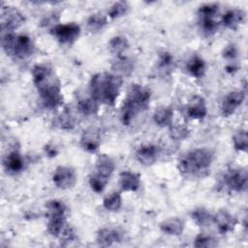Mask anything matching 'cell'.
<instances>
[{
  "mask_svg": "<svg viewBox=\"0 0 248 248\" xmlns=\"http://www.w3.org/2000/svg\"><path fill=\"white\" fill-rule=\"evenodd\" d=\"M32 79L45 108L52 109L62 103L61 82L50 66L35 65L32 69Z\"/></svg>",
  "mask_w": 248,
  "mask_h": 248,
  "instance_id": "obj_1",
  "label": "cell"
},
{
  "mask_svg": "<svg viewBox=\"0 0 248 248\" xmlns=\"http://www.w3.org/2000/svg\"><path fill=\"white\" fill-rule=\"evenodd\" d=\"M214 152L206 147H199L185 153L178 161L177 169L185 179H202L210 173Z\"/></svg>",
  "mask_w": 248,
  "mask_h": 248,
  "instance_id": "obj_2",
  "label": "cell"
},
{
  "mask_svg": "<svg viewBox=\"0 0 248 248\" xmlns=\"http://www.w3.org/2000/svg\"><path fill=\"white\" fill-rule=\"evenodd\" d=\"M123 83L122 77L109 73L95 74L90 80L91 97L100 104L113 106Z\"/></svg>",
  "mask_w": 248,
  "mask_h": 248,
  "instance_id": "obj_3",
  "label": "cell"
},
{
  "mask_svg": "<svg viewBox=\"0 0 248 248\" xmlns=\"http://www.w3.org/2000/svg\"><path fill=\"white\" fill-rule=\"evenodd\" d=\"M150 98L151 91L148 87L139 83L131 84L121 107L120 116L123 125H130L139 113L146 110L149 107Z\"/></svg>",
  "mask_w": 248,
  "mask_h": 248,
  "instance_id": "obj_4",
  "label": "cell"
},
{
  "mask_svg": "<svg viewBox=\"0 0 248 248\" xmlns=\"http://www.w3.org/2000/svg\"><path fill=\"white\" fill-rule=\"evenodd\" d=\"M1 45L6 54L16 60L28 58L33 54L35 48L29 36L24 34L16 35L14 32L1 33Z\"/></svg>",
  "mask_w": 248,
  "mask_h": 248,
  "instance_id": "obj_5",
  "label": "cell"
},
{
  "mask_svg": "<svg viewBox=\"0 0 248 248\" xmlns=\"http://www.w3.org/2000/svg\"><path fill=\"white\" fill-rule=\"evenodd\" d=\"M219 14V5L217 3H206L200 6L198 10V23L200 30L205 36H212L219 28V22L216 16Z\"/></svg>",
  "mask_w": 248,
  "mask_h": 248,
  "instance_id": "obj_6",
  "label": "cell"
},
{
  "mask_svg": "<svg viewBox=\"0 0 248 248\" xmlns=\"http://www.w3.org/2000/svg\"><path fill=\"white\" fill-rule=\"evenodd\" d=\"M223 185L231 192L242 193L247 189L248 177L244 168H230L222 178Z\"/></svg>",
  "mask_w": 248,
  "mask_h": 248,
  "instance_id": "obj_7",
  "label": "cell"
},
{
  "mask_svg": "<svg viewBox=\"0 0 248 248\" xmlns=\"http://www.w3.org/2000/svg\"><path fill=\"white\" fill-rule=\"evenodd\" d=\"M50 33L62 45H72L80 35V27L76 22L55 24L50 29Z\"/></svg>",
  "mask_w": 248,
  "mask_h": 248,
  "instance_id": "obj_8",
  "label": "cell"
},
{
  "mask_svg": "<svg viewBox=\"0 0 248 248\" xmlns=\"http://www.w3.org/2000/svg\"><path fill=\"white\" fill-rule=\"evenodd\" d=\"M25 21L24 16L13 6H3L1 10V33L14 32Z\"/></svg>",
  "mask_w": 248,
  "mask_h": 248,
  "instance_id": "obj_9",
  "label": "cell"
},
{
  "mask_svg": "<svg viewBox=\"0 0 248 248\" xmlns=\"http://www.w3.org/2000/svg\"><path fill=\"white\" fill-rule=\"evenodd\" d=\"M52 182L58 189L73 188L77 183V172L72 167L58 166L52 174Z\"/></svg>",
  "mask_w": 248,
  "mask_h": 248,
  "instance_id": "obj_10",
  "label": "cell"
},
{
  "mask_svg": "<svg viewBox=\"0 0 248 248\" xmlns=\"http://www.w3.org/2000/svg\"><path fill=\"white\" fill-rule=\"evenodd\" d=\"M245 98V93L242 90H232L229 92L223 99L220 111L224 117H230L241 106Z\"/></svg>",
  "mask_w": 248,
  "mask_h": 248,
  "instance_id": "obj_11",
  "label": "cell"
},
{
  "mask_svg": "<svg viewBox=\"0 0 248 248\" xmlns=\"http://www.w3.org/2000/svg\"><path fill=\"white\" fill-rule=\"evenodd\" d=\"M213 223L222 234H226L232 232L235 229L238 220L228 210L220 209L215 213V215H213Z\"/></svg>",
  "mask_w": 248,
  "mask_h": 248,
  "instance_id": "obj_12",
  "label": "cell"
},
{
  "mask_svg": "<svg viewBox=\"0 0 248 248\" xmlns=\"http://www.w3.org/2000/svg\"><path fill=\"white\" fill-rule=\"evenodd\" d=\"M159 154H160L159 146H157L156 144L148 143V144H142L137 149L136 158L140 165L144 167H149L157 161Z\"/></svg>",
  "mask_w": 248,
  "mask_h": 248,
  "instance_id": "obj_13",
  "label": "cell"
},
{
  "mask_svg": "<svg viewBox=\"0 0 248 248\" xmlns=\"http://www.w3.org/2000/svg\"><path fill=\"white\" fill-rule=\"evenodd\" d=\"M80 145L87 152H96L101 145V134L96 127H89L80 137Z\"/></svg>",
  "mask_w": 248,
  "mask_h": 248,
  "instance_id": "obj_14",
  "label": "cell"
},
{
  "mask_svg": "<svg viewBox=\"0 0 248 248\" xmlns=\"http://www.w3.org/2000/svg\"><path fill=\"white\" fill-rule=\"evenodd\" d=\"M206 114L207 107L204 99L201 96L192 97L186 108V115L193 120H202Z\"/></svg>",
  "mask_w": 248,
  "mask_h": 248,
  "instance_id": "obj_15",
  "label": "cell"
},
{
  "mask_svg": "<svg viewBox=\"0 0 248 248\" xmlns=\"http://www.w3.org/2000/svg\"><path fill=\"white\" fill-rule=\"evenodd\" d=\"M3 166L10 174H17L24 170V159L17 150L7 153L3 159Z\"/></svg>",
  "mask_w": 248,
  "mask_h": 248,
  "instance_id": "obj_16",
  "label": "cell"
},
{
  "mask_svg": "<svg viewBox=\"0 0 248 248\" xmlns=\"http://www.w3.org/2000/svg\"><path fill=\"white\" fill-rule=\"evenodd\" d=\"M123 239V233L114 228H102L97 232L96 240L104 247L111 246L115 243L120 242Z\"/></svg>",
  "mask_w": 248,
  "mask_h": 248,
  "instance_id": "obj_17",
  "label": "cell"
},
{
  "mask_svg": "<svg viewBox=\"0 0 248 248\" xmlns=\"http://www.w3.org/2000/svg\"><path fill=\"white\" fill-rule=\"evenodd\" d=\"M114 170H115V163L113 159L107 154H102L96 160L93 173L102 178L109 180Z\"/></svg>",
  "mask_w": 248,
  "mask_h": 248,
  "instance_id": "obj_18",
  "label": "cell"
},
{
  "mask_svg": "<svg viewBox=\"0 0 248 248\" xmlns=\"http://www.w3.org/2000/svg\"><path fill=\"white\" fill-rule=\"evenodd\" d=\"M246 19V14L241 9H231L228 10L222 16V23L224 26L231 30H236Z\"/></svg>",
  "mask_w": 248,
  "mask_h": 248,
  "instance_id": "obj_19",
  "label": "cell"
},
{
  "mask_svg": "<svg viewBox=\"0 0 248 248\" xmlns=\"http://www.w3.org/2000/svg\"><path fill=\"white\" fill-rule=\"evenodd\" d=\"M119 184L124 192H135L140 185V175L134 171L124 170L119 174Z\"/></svg>",
  "mask_w": 248,
  "mask_h": 248,
  "instance_id": "obj_20",
  "label": "cell"
},
{
  "mask_svg": "<svg viewBox=\"0 0 248 248\" xmlns=\"http://www.w3.org/2000/svg\"><path fill=\"white\" fill-rule=\"evenodd\" d=\"M184 222L178 217H171L160 224V230L166 234L178 236L181 235L184 231Z\"/></svg>",
  "mask_w": 248,
  "mask_h": 248,
  "instance_id": "obj_21",
  "label": "cell"
},
{
  "mask_svg": "<svg viewBox=\"0 0 248 248\" xmlns=\"http://www.w3.org/2000/svg\"><path fill=\"white\" fill-rule=\"evenodd\" d=\"M173 109L170 106L159 107L153 113V120L159 127H170L172 124Z\"/></svg>",
  "mask_w": 248,
  "mask_h": 248,
  "instance_id": "obj_22",
  "label": "cell"
},
{
  "mask_svg": "<svg viewBox=\"0 0 248 248\" xmlns=\"http://www.w3.org/2000/svg\"><path fill=\"white\" fill-rule=\"evenodd\" d=\"M205 69L206 65L204 60L198 54L192 55L186 63V70L192 77L196 78H202L205 74Z\"/></svg>",
  "mask_w": 248,
  "mask_h": 248,
  "instance_id": "obj_23",
  "label": "cell"
},
{
  "mask_svg": "<svg viewBox=\"0 0 248 248\" xmlns=\"http://www.w3.org/2000/svg\"><path fill=\"white\" fill-rule=\"evenodd\" d=\"M47 231L54 237H60L66 230L67 223L65 215H56L47 217Z\"/></svg>",
  "mask_w": 248,
  "mask_h": 248,
  "instance_id": "obj_24",
  "label": "cell"
},
{
  "mask_svg": "<svg viewBox=\"0 0 248 248\" xmlns=\"http://www.w3.org/2000/svg\"><path fill=\"white\" fill-rule=\"evenodd\" d=\"M112 70L118 74V76H129L134 69L133 61L125 56H116V59L112 62Z\"/></svg>",
  "mask_w": 248,
  "mask_h": 248,
  "instance_id": "obj_25",
  "label": "cell"
},
{
  "mask_svg": "<svg viewBox=\"0 0 248 248\" xmlns=\"http://www.w3.org/2000/svg\"><path fill=\"white\" fill-rule=\"evenodd\" d=\"M192 220L199 227H208L213 223V215L204 207H197L191 212Z\"/></svg>",
  "mask_w": 248,
  "mask_h": 248,
  "instance_id": "obj_26",
  "label": "cell"
},
{
  "mask_svg": "<svg viewBox=\"0 0 248 248\" xmlns=\"http://www.w3.org/2000/svg\"><path fill=\"white\" fill-rule=\"evenodd\" d=\"M77 106L81 114L85 116H91L97 114L100 103L90 96L88 98H82L78 100Z\"/></svg>",
  "mask_w": 248,
  "mask_h": 248,
  "instance_id": "obj_27",
  "label": "cell"
},
{
  "mask_svg": "<svg viewBox=\"0 0 248 248\" xmlns=\"http://www.w3.org/2000/svg\"><path fill=\"white\" fill-rule=\"evenodd\" d=\"M108 23V18L105 15L101 13H96L91 15L86 22L87 28L90 32H99L101 31Z\"/></svg>",
  "mask_w": 248,
  "mask_h": 248,
  "instance_id": "obj_28",
  "label": "cell"
},
{
  "mask_svg": "<svg viewBox=\"0 0 248 248\" xmlns=\"http://www.w3.org/2000/svg\"><path fill=\"white\" fill-rule=\"evenodd\" d=\"M108 47L112 53L116 56H120L129 47V43L124 36H114L108 42Z\"/></svg>",
  "mask_w": 248,
  "mask_h": 248,
  "instance_id": "obj_29",
  "label": "cell"
},
{
  "mask_svg": "<svg viewBox=\"0 0 248 248\" xmlns=\"http://www.w3.org/2000/svg\"><path fill=\"white\" fill-rule=\"evenodd\" d=\"M103 205L108 211H118L122 205L121 195L118 192H112L104 199Z\"/></svg>",
  "mask_w": 248,
  "mask_h": 248,
  "instance_id": "obj_30",
  "label": "cell"
},
{
  "mask_svg": "<svg viewBox=\"0 0 248 248\" xmlns=\"http://www.w3.org/2000/svg\"><path fill=\"white\" fill-rule=\"evenodd\" d=\"M46 217L56 216V215H65L66 213V204L60 200H49L46 203Z\"/></svg>",
  "mask_w": 248,
  "mask_h": 248,
  "instance_id": "obj_31",
  "label": "cell"
},
{
  "mask_svg": "<svg viewBox=\"0 0 248 248\" xmlns=\"http://www.w3.org/2000/svg\"><path fill=\"white\" fill-rule=\"evenodd\" d=\"M129 4L126 1H118L111 5L108 12V17L115 19L125 16L129 11Z\"/></svg>",
  "mask_w": 248,
  "mask_h": 248,
  "instance_id": "obj_32",
  "label": "cell"
},
{
  "mask_svg": "<svg viewBox=\"0 0 248 248\" xmlns=\"http://www.w3.org/2000/svg\"><path fill=\"white\" fill-rule=\"evenodd\" d=\"M233 147L237 151H247L248 147V136L246 130L237 131L232 137Z\"/></svg>",
  "mask_w": 248,
  "mask_h": 248,
  "instance_id": "obj_33",
  "label": "cell"
},
{
  "mask_svg": "<svg viewBox=\"0 0 248 248\" xmlns=\"http://www.w3.org/2000/svg\"><path fill=\"white\" fill-rule=\"evenodd\" d=\"M55 125L62 130H72L75 127V119L66 109L55 119Z\"/></svg>",
  "mask_w": 248,
  "mask_h": 248,
  "instance_id": "obj_34",
  "label": "cell"
},
{
  "mask_svg": "<svg viewBox=\"0 0 248 248\" xmlns=\"http://www.w3.org/2000/svg\"><path fill=\"white\" fill-rule=\"evenodd\" d=\"M218 245L217 240L206 233H200L195 237L194 246L198 248H211Z\"/></svg>",
  "mask_w": 248,
  "mask_h": 248,
  "instance_id": "obj_35",
  "label": "cell"
},
{
  "mask_svg": "<svg viewBox=\"0 0 248 248\" xmlns=\"http://www.w3.org/2000/svg\"><path fill=\"white\" fill-rule=\"evenodd\" d=\"M189 130L182 124H171L170 126V136L174 140H183L189 137Z\"/></svg>",
  "mask_w": 248,
  "mask_h": 248,
  "instance_id": "obj_36",
  "label": "cell"
},
{
  "mask_svg": "<svg viewBox=\"0 0 248 248\" xmlns=\"http://www.w3.org/2000/svg\"><path fill=\"white\" fill-rule=\"evenodd\" d=\"M173 67V57L171 53L163 51L158 59V69L164 73H169Z\"/></svg>",
  "mask_w": 248,
  "mask_h": 248,
  "instance_id": "obj_37",
  "label": "cell"
},
{
  "mask_svg": "<svg viewBox=\"0 0 248 248\" xmlns=\"http://www.w3.org/2000/svg\"><path fill=\"white\" fill-rule=\"evenodd\" d=\"M108 183V180L102 178L94 173H92L89 176V185H90L91 189L97 194L102 193L106 189Z\"/></svg>",
  "mask_w": 248,
  "mask_h": 248,
  "instance_id": "obj_38",
  "label": "cell"
},
{
  "mask_svg": "<svg viewBox=\"0 0 248 248\" xmlns=\"http://www.w3.org/2000/svg\"><path fill=\"white\" fill-rule=\"evenodd\" d=\"M237 56V49L233 45L227 46L223 50V57L227 59H233Z\"/></svg>",
  "mask_w": 248,
  "mask_h": 248,
  "instance_id": "obj_39",
  "label": "cell"
},
{
  "mask_svg": "<svg viewBox=\"0 0 248 248\" xmlns=\"http://www.w3.org/2000/svg\"><path fill=\"white\" fill-rule=\"evenodd\" d=\"M45 150H46V153L50 157H55L57 154V150H56L55 146H50L47 144V145H46Z\"/></svg>",
  "mask_w": 248,
  "mask_h": 248,
  "instance_id": "obj_40",
  "label": "cell"
}]
</instances>
